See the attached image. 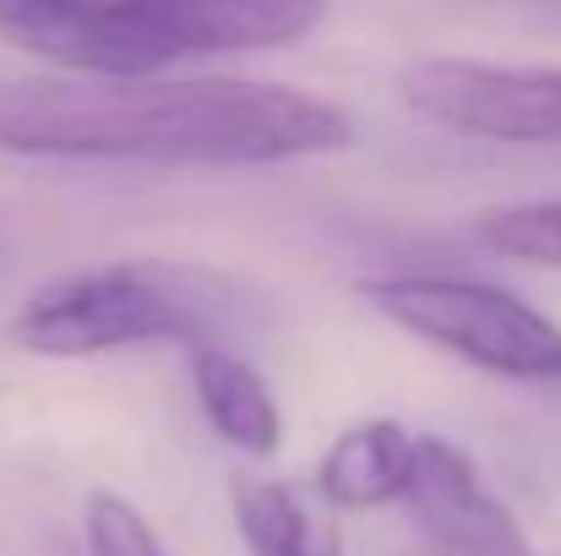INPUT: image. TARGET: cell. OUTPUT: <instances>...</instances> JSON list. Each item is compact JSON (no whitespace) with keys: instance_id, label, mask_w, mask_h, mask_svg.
<instances>
[{"instance_id":"6","label":"cell","mask_w":561,"mask_h":556,"mask_svg":"<svg viewBox=\"0 0 561 556\" xmlns=\"http://www.w3.org/2000/svg\"><path fill=\"white\" fill-rule=\"evenodd\" d=\"M398 502L442 556H535V541L524 535L513 508L447 436H414V464Z\"/></svg>"},{"instance_id":"11","label":"cell","mask_w":561,"mask_h":556,"mask_svg":"<svg viewBox=\"0 0 561 556\" xmlns=\"http://www.w3.org/2000/svg\"><path fill=\"white\" fill-rule=\"evenodd\" d=\"M82 541H88V556H170L159 530L142 519V508L115 497V491H93L88 497Z\"/></svg>"},{"instance_id":"2","label":"cell","mask_w":561,"mask_h":556,"mask_svg":"<svg viewBox=\"0 0 561 556\" xmlns=\"http://www.w3.org/2000/svg\"><path fill=\"white\" fill-rule=\"evenodd\" d=\"M256 317L240 279L196 262H99L49 279L11 317V344L38 361H88L137 344H229Z\"/></svg>"},{"instance_id":"1","label":"cell","mask_w":561,"mask_h":556,"mask_svg":"<svg viewBox=\"0 0 561 556\" xmlns=\"http://www.w3.org/2000/svg\"><path fill=\"white\" fill-rule=\"evenodd\" d=\"M355 143L333 99L245 77H22L0 88V148L60 164L262 170Z\"/></svg>"},{"instance_id":"7","label":"cell","mask_w":561,"mask_h":556,"mask_svg":"<svg viewBox=\"0 0 561 556\" xmlns=\"http://www.w3.org/2000/svg\"><path fill=\"white\" fill-rule=\"evenodd\" d=\"M186 366L213 436L245 458H273L284 442V409H278L267 376L245 355H234L229 344H196L186 350Z\"/></svg>"},{"instance_id":"9","label":"cell","mask_w":561,"mask_h":556,"mask_svg":"<svg viewBox=\"0 0 561 556\" xmlns=\"http://www.w3.org/2000/svg\"><path fill=\"white\" fill-rule=\"evenodd\" d=\"M229 513L251 556H344V535L328 502L273 475H229Z\"/></svg>"},{"instance_id":"5","label":"cell","mask_w":561,"mask_h":556,"mask_svg":"<svg viewBox=\"0 0 561 556\" xmlns=\"http://www.w3.org/2000/svg\"><path fill=\"white\" fill-rule=\"evenodd\" d=\"M403 104L458 137L474 143H518V148H561V66H496L431 55L403 66Z\"/></svg>"},{"instance_id":"10","label":"cell","mask_w":561,"mask_h":556,"mask_svg":"<svg viewBox=\"0 0 561 556\" xmlns=\"http://www.w3.org/2000/svg\"><path fill=\"white\" fill-rule=\"evenodd\" d=\"M474 240L507 262H529V268H551L561 273V196L540 202H507L474 218Z\"/></svg>"},{"instance_id":"8","label":"cell","mask_w":561,"mask_h":556,"mask_svg":"<svg viewBox=\"0 0 561 556\" xmlns=\"http://www.w3.org/2000/svg\"><path fill=\"white\" fill-rule=\"evenodd\" d=\"M414 464V431L392 415H371L355 420L333 436V447L317 464V497L328 508L344 513H366V508H387L403 497Z\"/></svg>"},{"instance_id":"3","label":"cell","mask_w":561,"mask_h":556,"mask_svg":"<svg viewBox=\"0 0 561 556\" xmlns=\"http://www.w3.org/2000/svg\"><path fill=\"white\" fill-rule=\"evenodd\" d=\"M328 0H88L66 77H164L181 60L284 49L317 33Z\"/></svg>"},{"instance_id":"4","label":"cell","mask_w":561,"mask_h":556,"mask_svg":"<svg viewBox=\"0 0 561 556\" xmlns=\"http://www.w3.org/2000/svg\"><path fill=\"white\" fill-rule=\"evenodd\" d=\"M360 295L376 317L463 366L524 387H561V322L502 284L453 273H392L366 279Z\"/></svg>"}]
</instances>
